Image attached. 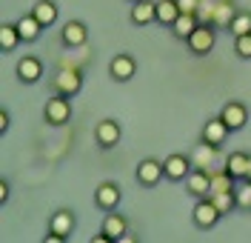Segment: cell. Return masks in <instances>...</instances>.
Here are the masks:
<instances>
[{"label": "cell", "mask_w": 251, "mask_h": 243, "mask_svg": "<svg viewBox=\"0 0 251 243\" xmlns=\"http://www.w3.org/2000/svg\"><path fill=\"white\" fill-rule=\"evenodd\" d=\"M214 43H217V29H214L211 23H200V26L186 37V46H188V52H191L194 57H205V54H211Z\"/></svg>", "instance_id": "cell-1"}, {"label": "cell", "mask_w": 251, "mask_h": 243, "mask_svg": "<svg viewBox=\"0 0 251 243\" xmlns=\"http://www.w3.org/2000/svg\"><path fill=\"white\" fill-rule=\"evenodd\" d=\"M80 89H83V75H80V69L63 66V69H57V75L51 78V92H54V95L75 97V95H80Z\"/></svg>", "instance_id": "cell-2"}, {"label": "cell", "mask_w": 251, "mask_h": 243, "mask_svg": "<svg viewBox=\"0 0 251 243\" xmlns=\"http://www.w3.org/2000/svg\"><path fill=\"white\" fill-rule=\"evenodd\" d=\"M43 117H46L49 126H63V123H69V120H72V97H66V95L49 97L46 106H43Z\"/></svg>", "instance_id": "cell-3"}, {"label": "cell", "mask_w": 251, "mask_h": 243, "mask_svg": "<svg viewBox=\"0 0 251 243\" xmlns=\"http://www.w3.org/2000/svg\"><path fill=\"white\" fill-rule=\"evenodd\" d=\"M163 178H166V169H163V161H157V158H143L134 169V180L146 189L157 186Z\"/></svg>", "instance_id": "cell-4"}, {"label": "cell", "mask_w": 251, "mask_h": 243, "mask_svg": "<svg viewBox=\"0 0 251 243\" xmlns=\"http://www.w3.org/2000/svg\"><path fill=\"white\" fill-rule=\"evenodd\" d=\"M191 217H194V226H197V229H214L220 223V217H223V212L214 206V200H211V197H200V200L194 203Z\"/></svg>", "instance_id": "cell-5"}, {"label": "cell", "mask_w": 251, "mask_h": 243, "mask_svg": "<svg viewBox=\"0 0 251 243\" xmlns=\"http://www.w3.org/2000/svg\"><path fill=\"white\" fill-rule=\"evenodd\" d=\"M120 200H123V192H120V186H117L114 180H103V183L94 189V203H97V209L114 212L120 206Z\"/></svg>", "instance_id": "cell-6"}, {"label": "cell", "mask_w": 251, "mask_h": 243, "mask_svg": "<svg viewBox=\"0 0 251 243\" xmlns=\"http://www.w3.org/2000/svg\"><path fill=\"white\" fill-rule=\"evenodd\" d=\"M120 137H123V129H120V123L117 120H100L97 126H94V143L100 146V149H114V146L120 143Z\"/></svg>", "instance_id": "cell-7"}, {"label": "cell", "mask_w": 251, "mask_h": 243, "mask_svg": "<svg viewBox=\"0 0 251 243\" xmlns=\"http://www.w3.org/2000/svg\"><path fill=\"white\" fill-rule=\"evenodd\" d=\"M109 75L111 81L117 83H128L134 75H137V60L131 57V54H126V52H120V54H114L109 63Z\"/></svg>", "instance_id": "cell-8"}, {"label": "cell", "mask_w": 251, "mask_h": 243, "mask_svg": "<svg viewBox=\"0 0 251 243\" xmlns=\"http://www.w3.org/2000/svg\"><path fill=\"white\" fill-rule=\"evenodd\" d=\"M183 183H186V192L191 194V197H197V200L211 194V172H208V169L194 166V169H191V175H188Z\"/></svg>", "instance_id": "cell-9"}, {"label": "cell", "mask_w": 251, "mask_h": 243, "mask_svg": "<svg viewBox=\"0 0 251 243\" xmlns=\"http://www.w3.org/2000/svg\"><path fill=\"white\" fill-rule=\"evenodd\" d=\"M60 40L63 46L69 49H80L89 43V29H86V23L83 20H66L60 29Z\"/></svg>", "instance_id": "cell-10"}, {"label": "cell", "mask_w": 251, "mask_h": 243, "mask_svg": "<svg viewBox=\"0 0 251 243\" xmlns=\"http://www.w3.org/2000/svg\"><path fill=\"white\" fill-rule=\"evenodd\" d=\"M163 169H166V180H186L188 175H191V169H194V161L191 158H186V155H169L166 161H163Z\"/></svg>", "instance_id": "cell-11"}, {"label": "cell", "mask_w": 251, "mask_h": 243, "mask_svg": "<svg viewBox=\"0 0 251 243\" xmlns=\"http://www.w3.org/2000/svg\"><path fill=\"white\" fill-rule=\"evenodd\" d=\"M220 117L226 120V126H228L231 132H240L246 123H249V109H246L243 103H237V100H228V103H223Z\"/></svg>", "instance_id": "cell-12"}, {"label": "cell", "mask_w": 251, "mask_h": 243, "mask_svg": "<svg viewBox=\"0 0 251 243\" xmlns=\"http://www.w3.org/2000/svg\"><path fill=\"white\" fill-rule=\"evenodd\" d=\"M228 135H231V129L226 126V120L217 114V117L205 120L203 132H200V140H203V143H211V146H223L228 140Z\"/></svg>", "instance_id": "cell-13"}, {"label": "cell", "mask_w": 251, "mask_h": 243, "mask_svg": "<svg viewBox=\"0 0 251 243\" xmlns=\"http://www.w3.org/2000/svg\"><path fill=\"white\" fill-rule=\"evenodd\" d=\"M75 226H77V220H75V212L72 209H57L51 215V220H49V232L60 235L63 241H69L75 235Z\"/></svg>", "instance_id": "cell-14"}, {"label": "cell", "mask_w": 251, "mask_h": 243, "mask_svg": "<svg viewBox=\"0 0 251 243\" xmlns=\"http://www.w3.org/2000/svg\"><path fill=\"white\" fill-rule=\"evenodd\" d=\"M43 78V63H40V57H34V54H23L20 57V63H17V81L31 86V83H37Z\"/></svg>", "instance_id": "cell-15"}, {"label": "cell", "mask_w": 251, "mask_h": 243, "mask_svg": "<svg viewBox=\"0 0 251 243\" xmlns=\"http://www.w3.org/2000/svg\"><path fill=\"white\" fill-rule=\"evenodd\" d=\"M131 23L134 26H149V23H154L157 20V0H137L134 6H131Z\"/></svg>", "instance_id": "cell-16"}, {"label": "cell", "mask_w": 251, "mask_h": 243, "mask_svg": "<svg viewBox=\"0 0 251 243\" xmlns=\"http://www.w3.org/2000/svg\"><path fill=\"white\" fill-rule=\"evenodd\" d=\"M103 232L111 238V243L123 241L126 235H128V220H126L120 212H109V215L103 217Z\"/></svg>", "instance_id": "cell-17"}, {"label": "cell", "mask_w": 251, "mask_h": 243, "mask_svg": "<svg viewBox=\"0 0 251 243\" xmlns=\"http://www.w3.org/2000/svg\"><path fill=\"white\" fill-rule=\"evenodd\" d=\"M31 15L40 20V26H43V29H49V26H54V23H57L60 12H57V3H54V0H37V3L31 6Z\"/></svg>", "instance_id": "cell-18"}, {"label": "cell", "mask_w": 251, "mask_h": 243, "mask_svg": "<svg viewBox=\"0 0 251 243\" xmlns=\"http://www.w3.org/2000/svg\"><path fill=\"white\" fill-rule=\"evenodd\" d=\"M17 32L23 37V43H34V40L40 37V32H43V26H40V20L34 15H23L17 20Z\"/></svg>", "instance_id": "cell-19"}, {"label": "cell", "mask_w": 251, "mask_h": 243, "mask_svg": "<svg viewBox=\"0 0 251 243\" xmlns=\"http://www.w3.org/2000/svg\"><path fill=\"white\" fill-rule=\"evenodd\" d=\"M20 43H23V37L17 32V23H3L0 26V49H3V54H12Z\"/></svg>", "instance_id": "cell-20"}, {"label": "cell", "mask_w": 251, "mask_h": 243, "mask_svg": "<svg viewBox=\"0 0 251 243\" xmlns=\"http://www.w3.org/2000/svg\"><path fill=\"white\" fill-rule=\"evenodd\" d=\"M197 26H200V17L197 15H183V12H180V17L172 23V34L177 37V40H186Z\"/></svg>", "instance_id": "cell-21"}, {"label": "cell", "mask_w": 251, "mask_h": 243, "mask_svg": "<svg viewBox=\"0 0 251 243\" xmlns=\"http://www.w3.org/2000/svg\"><path fill=\"white\" fill-rule=\"evenodd\" d=\"M249 158L251 155H246V152H231V155L226 158V169H228L240 183L246 180V172H249Z\"/></svg>", "instance_id": "cell-22"}, {"label": "cell", "mask_w": 251, "mask_h": 243, "mask_svg": "<svg viewBox=\"0 0 251 243\" xmlns=\"http://www.w3.org/2000/svg\"><path fill=\"white\" fill-rule=\"evenodd\" d=\"M234 9H231V3H228V0H217V3H214V17H211V26H214V29H220V26H226V29H228V26H231V20H234Z\"/></svg>", "instance_id": "cell-23"}, {"label": "cell", "mask_w": 251, "mask_h": 243, "mask_svg": "<svg viewBox=\"0 0 251 243\" xmlns=\"http://www.w3.org/2000/svg\"><path fill=\"white\" fill-rule=\"evenodd\" d=\"M217 149L220 146H211V143H203L200 140V146H197V152H194V166H200V169H211L214 166V161H217Z\"/></svg>", "instance_id": "cell-24"}, {"label": "cell", "mask_w": 251, "mask_h": 243, "mask_svg": "<svg viewBox=\"0 0 251 243\" xmlns=\"http://www.w3.org/2000/svg\"><path fill=\"white\" fill-rule=\"evenodd\" d=\"M177 17H180V6H177V0H157V23L172 26Z\"/></svg>", "instance_id": "cell-25"}, {"label": "cell", "mask_w": 251, "mask_h": 243, "mask_svg": "<svg viewBox=\"0 0 251 243\" xmlns=\"http://www.w3.org/2000/svg\"><path fill=\"white\" fill-rule=\"evenodd\" d=\"M208 197H211V200H214V206L223 212V217H226V215H231V212L237 209V192H211Z\"/></svg>", "instance_id": "cell-26"}, {"label": "cell", "mask_w": 251, "mask_h": 243, "mask_svg": "<svg viewBox=\"0 0 251 243\" xmlns=\"http://www.w3.org/2000/svg\"><path fill=\"white\" fill-rule=\"evenodd\" d=\"M228 32L240 37V34H251V12H237L234 20H231V26H228Z\"/></svg>", "instance_id": "cell-27"}, {"label": "cell", "mask_w": 251, "mask_h": 243, "mask_svg": "<svg viewBox=\"0 0 251 243\" xmlns=\"http://www.w3.org/2000/svg\"><path fill=\"white\" fill-rule=\"evenodd\" d=\"M237 209L251 212V183L243 180V186H237Z\"/></svg>", "instance_id": "cell-28"}, {"label": "cell", "mask_w": 251, "mask_h": 243, "mask_svg": "<svg viewBox=\"0 0 251 243\" xmlns=\"http://www.w3.org/2000/svg\"><path fill=\"white\" fill-rule=\"evenodd\" d=\"M234 52L240 60H251V34H240L234 37Z\"/></svg>", "instance_id": "cell-29"}, {"label": "cell", "mask_w": 251, "mask_h": 243, "mask_svg": "<svg viewBox=\"0 0 251 243\" xmlns=\"http://www.w3.org/2000/svg\"><path fill=\"white\" fill-rule=\"evenodd\" d=\"M200 3H203V0H177V6H180L183 15H197V12H200Z\"/></svg>", "instance_id": "cell-30"}, {"label": "cell", "mask_w": 251, "mask_h": 243, "mask_svg": "<svg viewBox=\"0 0 251 243\" xmlns=\"http://www.w3.org/2000/svg\"><path fill=\"white\" fill-rule=\"evenodd\" d=\"M9 203V180H0V206Z\"/></svg>", "instance_id": "cell-31"}, {"label": "cell", "mask_w": 251, "mask_h": 243, "mask_svg": "<svg viewBox=\"0 0 251 243\" xmlns=\"http://www.w3.org/2000/svg\"><path fill=\"white\" fill-rule=\"evenodd\" d=\"M9 123H12V120H9V112H6V109H0V135H6V132H9Z\"/></svg>", "instance_id": "cell-32"}, {"label": "cell", "mask_w": 251, "mask_h": 243, "mask_svg": "<svg viewBox=\"0 0 251 243\" xmlns=\"http://www.w3.org/2000/svg\"><path fill=\"white\" fill-rule=\"evenodd\" d=\"M246 180L251 183V158H249V172H246Z\"/></svg>", "instance_id": "cell-33"}, {"label": "cell", "mask_w": 251, "mask_h": 243, "mask_svg": "<svg viewBox=\"0 0 251 243\" xmlns=\"http://www.w3.org/2000/svg\"><path fill=\"white\" fill-rule=\"evenodd\" d=\"M128 3H137V0H128Z\"/></svg>", "instance_id": "cell-34"}]
</instances>
